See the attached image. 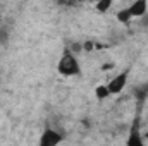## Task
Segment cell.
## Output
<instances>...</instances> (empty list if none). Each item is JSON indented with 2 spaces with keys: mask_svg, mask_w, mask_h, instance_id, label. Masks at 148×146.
<instances>
[{
  "mask_svg": "<svg viewBox=\"0 0 148 146\" xmlns=\"http://www.w3.org/2000/svg\"><path fill=\"white\" fill-rule=\"evenodd\" d=\"M57 71L62 74V76H79L81 67H79L77 59L71 53V50H67V52L60 57L59 65H57Z\"/></svg>",
  "mask_w": 148,
  "mask_h": 146,
  "instance_id": "6da1fadb",
  "label": "cell"
},
{
  "mask_svg": "<svg viewBox=\"0 0 148 146\" xmlns=\"http://www.w3.org/2000/svg\"><path fill=\"white\" fill-rule=\"evenodd\" d=\"M127 71H124V72L117 74L114 79H112L110 83L107 84V88H109V91H110V95H119L122 89H124V86H126V83H127Z\"/></svg>",
  "mask_w": 148,
  "mask_h": 146,
  "instance_id": "7a4b0ae2",
  "label": "cell"
},
{
  "mask_svg": "<svg viewBox=\"0 0 148 146\" xmlns=\"http://www.w3.org/2000/svg\"><path fill=\"white\" fill-rule=\"evenodd\" d=\"M60 141H62V136L53 129H45V132L40 138V145L41 146H55Z\"/></svg>",
  "mask_w": 148,
  "mask_h": 146,
  "instance_id": "3957f363",
  "label": "cell"
},
{
  "mask_svg": "<svg viewBox=\"0 0 148 146\" xmlns=\"http://www.w3.org/2000/svg\"><path fill=\"white\" fill-rule=\"evenodd\" d=\"M147 7H148V0H134L129 5V10L133 14V17H141L147 14Z\"/></svg>",
  "mask_w": 148,
  "mask_h": 146,
  "instance_id": "277c9868",
  "label": "cell"
},
{
  "mask_svg": "<svg viewBox=\"0 0 148 146\" xmlns=\"http://www.w3.org/2000/svg\"><path fill=\"white\" fill-rule=\"evenodd\" d=\"M138 124H140V122H138V120H134V126H133L131 134H129V139H127V145H129V146L143 145V138H141V136H140V132H138Z\"/></svg>",
  "mask_w": 148,
  "mask_h": 146,
  "instance_id": "5b68a950",
  "label": "cell"
},
{
  "mask_svg": "<svg viewBox=\"0 0 148 146\" xmlns=\"http://www.w3.org/2000/svg\"><path fill=\"white\" fill-rule=\"evenodd\" d=\"M115 17H117L119 23H122V24H129V21L133 19V14H131V10H129V7H127V9L119 10V12L115 14Z\"/></svg>",
  "mask_w": 148,
  "mask_h": 146,
  "instance_id": "8992f818",
  "label": "cell"
},
{
  "mask_svg": "<svg viewBox=\"0 0 148 146\" xmlns=\"http://www.w3.org/2000/svg\"><path fill=\"white\" fill-rule=\"evenodd\" d=\"M95 95H97V98H98V100H105V98L110 95V91H109V88H107V86L100 84V86H97V88H95Z\"/></svg>",
  "mask_w": 148,
  "mask_h": 146,
  "instance_id": "52a82bcc",
  "label": "cell"
},
{
  "mask_svg": "<svg viewBox=\"0 0 148 146\" xmlns=\"http://www.w3.org/2000/svg\"><path fill=\"white\" fill-rule=\"evenodd\" d=\"M134 95H136L138 102H143V100L147 98V95H148V84L138 86V88H136V91H134Z\"/></svg>",
  "mask_w": 148,
  "mask_h": 146,
  "instance_id": "ba28073f",
  "label": "cell"
},
{
  "mask_svg": "<svg viewBox=\"0 0 148 146\" xmlns=\"http://www.w3.org/2000/svg\"><path fill=\"white\" fill-rule=\"evenodd\" d=\"M110 5H112V0H98L97 2V10L100 12V14H103V12H107L109 9H110Z\"/></svg>",
  "mask_w": 148,
  "mask_h": 146,
  "instance_id": "9c48e42d",
  "label": "cell"
},
{
  "mask_svg": "<svg viewBox=\"0 0 148 146\" xmlns=\"http://www.w3.org/2000/svg\"><path fill=\"white\" fill-rule=\"evenodd\" d=\"M93 48H95V45H93L91 41H86V43L83 45V50H86V52H91Z\"/></svg>",
  "mask_w": 148,
  "mask_h": 146,
  "instance_id": "30bf717a",
  "label": "cell"
},
{
  "mask_svg": "<svg viewBox=\"0 0 148 146\" xmlns=\"http://www.w3.org/2000/svg\"><path fill=\"white\" fill-rule=\"evenodd\" d=\"M71 50H73L74 53H77V52H81V50H83V45H79V43H74L73 46H71Z\"/></svg>",
  "mask_w": 148,
  "mask_h": 146,
  "instance_id": "8fae6325",
  "label": "cell"
},
{
  "mask_svg": "<svg viewBox=\"0 0 148 146\" xmlns=\"http://www.w3.org/2000/svg\"><path fill=\"white\" fill-rule=\"evenodd\" d=\"M60 5H74L76 3V0H57Z\"/></svg>",
  "mask_w": 148,
  "mask_h": 146,
  "instance_id": "7c38bea8",
  "label": "cell"
},
{
  "mask_svg": "<svg viewBox=\"0 0 148 146\" xmlns=\"http://www.w3.org/2000/svg\"><path fill=\"white\" fill-rule=\"evenodd\" d=\"M5 40H7V31L0 29V41H5Z\"/></svg>",
  "mask_w": 148,
  "mask_h": 146,
  "instance_id": "4fadbf2b",
  "label": "cell"
},
{
  "mask_svg": "<svg viewBox=\"0 0 148 146\" xmlns=\"http://www.w3.org/2000/svg\"><path fill=\"white\" fill-rule=\"evenodd\" d=\"M112 67H114V65H112L110 62H109V64H105V65H102V71H110Z\"/></svg>",
  "mask_w": 148,
  "mask_h": 146,
  "instance_id": "5bb4252c",
  "label": "cell"
},
{
  "mask_svg": "<svg viewBox=\"0 0 148 146\" xmlns=\"http://www.w3.org/2000/svg\"><path fill=\"white\" fill-rule=\"evenodd\" d=\"M147 138H148V132H147Z\"/></svg>",
  "mask_w": 148,
  "mask_h": 146,
  "instance_id": "9a60e30c",
  "label": "cell"
},
{
  "mask_svg": "<svg viewBox=\"0 0 148 146\" xmlns=\"http://www.w3.org/2000/svg\"><path fill=\"white\" fill-rule=\"evenodd\" d=\"M97 2H98V0H97Z\"/></svg>",
  "mask_w": 148,
  "mask_h": 146,
  "instance_id": "2e32d148",
  "label": "cell"
}]
</instances>
